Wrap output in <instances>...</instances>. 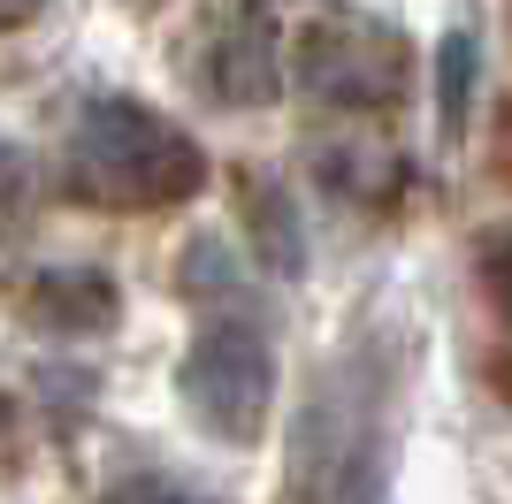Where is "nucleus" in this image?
Returning a JSON list of instances; mask_svg holds the SVG:
<instances>
[{
	"mask_svg": "<svg viewBox=\"0 0 512 504\" xmlns=\"http://www.w3.org/2000/svg\"><path fill=\"white\" fill-rule=\"evenodd\" d=\"M199 184H207V153L192 146V130H176L138 100H85L69 130V191L85 207L146 214L192 199Z\"/></svg>",
	"mask_w": 512,
	"mask_h": 504,
	"instance_id": "1",
	"label": "nucleus"
},
{
	"mask_svg": "<svg viewBox=\"0 0 512 504\" xmlns=\"http://www.w3.org/2000/svg\"><path fill=\"white\" fill-rule=\"evenodd\" d=\"M184 413L222 443H260L268 436V413H276V352H268V336L253 329L245 314H214L207 329L192 336V352H184Z\"/></svg>",
	"mask_w": 512,
	"mask_h": 504,
	"instance_id": "2",
	"label": "nucleus"
},
{
	"mask_svg": "<svg viewBox=\"0 0 512 504\" xmlns=\"http://www.w3.org/2000/svg\"><path fill=\"white\" fill-rule=\"evenodd\" d=\"M406 31L360 8H329L299 39V84L337 115H390L406 100Z\"/></svg>",
	"mask_w": 512,
	"mask_h": 504,
	"instance_id": "3",
	"label": "nucleus"
},
{
	"mask_svg": "<svg viewBox=\"0 0 512 504\" xmlns=\"http://www.w3.org/2000/svg\"><path fill=\"white\" fill-rule=\"evenodd\" d=\"M192 84L207 92L214 107H268L283 92V31L260 0H237L207 23L199 39V62H192Z\"/></svg>",
	"mask_w": 512,
	"mask_h": 504,
	"instance_id": "4",
	"label": "nucleus"
},
{
	"mask_svg": "<svg viewBox=\"0 0 512 504\" xmlns=\"http://www.w3.org/2000/svg\"><path fill=\"white\" fill-rule=\"evenodd\" d=\"M31 314L46 329H107L115 321V283L100 268H46L31 283Z\"/></svg>",
	"mask_w": 512,
	"mask_h": 504,
	"instance_id": "5",
	"label": "nucleus"
},
{
	"mask_svg": "<svg viewBox=\"0 0 512 504\" xmlns=\"http://www.w3.org/2000/svg\"><path fill=\"white\" fill-rule=\"evenodd\" d=\"M245 222H253V245L276 275H306V230H299V207H291L283 184L253 176V184H245Z\"/></svg>",
	"mask_w": 512,
	"mask_h": 504,
	"instance_id": "6",
	"label": "nucleus"
},
{
	"mask_svg": "<svg viewBox=\"0 0 512 504\" xmlns=\"http://www.w3.org/2000/svg\"><path fill=\"white\" fill-rule=\"evenodd\" d=\"M467 92H474V39L467 31H451L444 54H436V123L459 138V123H467Z\"/></svg>",
	"mask_w": 512,
	"mask_h": 504,
	"instance_id": "7",
	"label": "nucleus"
},
{
	"mask_svg": "<svg viewBox=\"0 0 512 504\" xmlns=\"http://www.w3.org/2000/svg\"><path fill=\"white\" fill-rule=\"evenodd\" d=\"M337 504H383V451L360 443V459L337 474Z\"/></svg>",
	"mask_w": 512,
	"mask_h": 504,
	"instance_id": "8",
	"label": "nucleus"
},
{
	"mask_svg": "<svg viewBox=\"0 0 512 504\" xmlns=\"http://www.w3.org/2000/svg\"><path fill=\"white\" fill-rule=\"evenodd\" d=\"M482 291H490V306L512 321V237H490V245H482Z\"/></svg>",
	"mask_w": 512,
	"mask_h": 504,
	"instance_id": "9",
	"label": "nucleus"
},
{
	"mask_svg": "<svg viewBox=\"0 0 512 504\" xmlns=\"http://www.w3.org/2000/svg\"><path fill=\"white\" fill-rule=\"evenodd\" d=\"M107 504H199V497H184V489L161 482V474H130V482L107 489Z\"/></svg>",
	"mask_w": 512,
	"mask_h": 504,
	"instance_id": "10",
	"label": "nucleus"
},
{
	"mask_svg": "<svg viewBox=\"0 0 512 504\" xmlns=\"http://www.w3.org/2000/svg\"><path fill=\"white\" fill-rule=\"evenodd\" d=\"M39 8H46V0H0V31H23Z\"/></svg>",
	"mask_w": 512,
	"mask_h": 504,
	"instance_id": "11",
	"label": "nucleus"
},
{
	"mask_svg": "<svg viewBox=\"0 0 512 504\" xmlns=\"http://www.w3.org/2000/svg\"><path fill=\"white\" fill-rule=\"evenodd\" d=\"M505 161H512V123H505Z\"/></svg>",
	"mask_w": 512,
	"mask_h": 504,
	"instance_id": "12",
	"label": "nucleus"
}]
</instances>
